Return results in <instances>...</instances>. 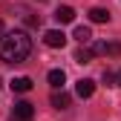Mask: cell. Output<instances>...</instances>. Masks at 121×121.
Masks as SVG:
<instances>
[{
    "mask_svg": "<svg viewBox=\"0 0 121 121\" xmlns=\"http://www.w3.org/2000/svg\"><path fill=\"white\" fill-rule=\"evenodd\" d=\"M32 52V38L20 29H14V32H3L0 35V60H6V64H23Z\"/></svg>",
    "mask_w": 121,
    "mask_h": 121,
    "instance_id": "1",
    "label": "cell"
},
{
    "mask_svg": "<svg viewBox=\"0 0 121 121\" xmlns=\"http://www.w3.org/2000/svg\"><path fill=\"white\" fill-rule=\"evenodd\" d=\"M12 121H35V107L29 101H17L12 107Z\"/></svg>",
    "mask_w": 121,
    "mask_h": 121,
    "instance_id": "2",
    "label": "cell"
},
{
    "mask_svg": "<svg viewBox=\"0 0 121 121\" xmlns=\"http://www.w3.org/2000/svg\"><path fill=\"white\" fill-rule=\"evenodd\" d=\"M43 43H46L49 49H64L66 46V35L60 32V29H49V32L43 35Z\"/></svg>",
    "mask_w": 121,
    "mask_h": 121,
    "instance_id": "3",
    "label": "cell"
},
{
    "mask_svg": "<svg viewBox=\"0 0 121 121\" xmlns=\"http://www.w3.org/2000/svg\"><path fill=\"white\" fill-rule=\"evenodd\" d=\"M92 55H112V58H118L121 55V43H95Z\"/></svg>",
    "mask_w": 121,
    "mask_h": 121,
    "instance_id": "4",
    "label": "cell"
},
{
    "mask_svg": "<svg viewBox=\"0 0 121 121\" xmlns=\"http://www.w3.org/2000/svg\"><path fill=\"white\" fill-rule=\"evenodd\" d=\"M69 101H72V98H69V92H64V86L52 92V107H55V110H66Z\"/></svg>",
    "mask_w": 121,
    "mask_h": 121,
    "instance_id": "5",
    "label": "cell"
},
{
    "mask_svg": "<svg viewBox=\"0 0 121 121\" xmlns=\"http://www.w3.org/2000/svg\"><path fill=\"white\" fill-rule=\"evenodd\" d=\"M75 92H78V98H89L95 92V81H89V78H81L78 84H75Z\"/></svg>",
    "mask_w": 121,
    "mask_h": 121,
    "instance_id": "6",
    "label": "cell"
},
{
    "mask_svg": "<svg viewBox=\"0 0 121 121\" xmlns=\"http://www.w3.org/2000/svg\"><path fill=\"white\" fill-rule=\"evenodd\" d=\"M9 86H12V92H29V89H32V78H26V75H20V78H12Z\"/></svg>",
    "mask_w": 121,
    "mask_h": 121,
    "instance_id": "7",
    "label": "cell"
},
{
    "mask_svg": "<svg viewBox=\"0 0 121 121\" xmlns=\"http://www.w3.org/2000/svg\"><path fill=\"white\" fill-rule=\"evenodd\" d=\"M55 20L58 23H72L75 20V9L72 6H58L55 9Z\"/></svg>",
    "mask_w": 121,
    "mask_h": 121,
    "instance_id": "8",
    "label": "cell"
},
{
    "mask_svg": "<svg viewBox=\"0 0 121 121\" xmlns=\"http://www.w3.org/2000/svg\"><path fill=\"white\" fill-rule=\"evenodd\" d=\"M89 20H92V23H107L110 20V12L101 9V6H95V9H89Z\"/></svg>",
    "mask_w": 121,
    "mask_h": 121,
    "instance_id": "9",
    "label": "cell"
},
{
    "mask_svg": "<svg viewBox=\"0 0 121 121\" xmlns=\"http://www.w3.org/2000/svg\"><path fill=\"white\" fill-rule=\"evenodd\" d=\"M75 40L78 43H89L92 40V29L89 26H75Z\"/></svg>",
    "mask_w": 121,
    "mask_h": 121,
    "instance_id": "10",
    "label": "cell"
},
{
    "mask_svg": "<svg viewBox=\"0 0 121 121\" xmlns=\"http://www.w3.org/2000/svg\"><path fill=\"white\" fill-rule=\"evenodd\" d=\"M64 81H66L64 69H52V72H49V84H52L55 89H60V86H64Z\"/></svg>",
    "mask_w": 121,
    "mask_h": 121,
    "instance_id": "11",
    "label": "cell"
},
{
    "mask_svg": "<svg viewBox=\"0 0 121 121\" xmlns=\"http://www.w3.org/2000/svg\"><path fill=\"white\" fill-rule=\"evenodd\" d=\"M75 60H78V64H89V60H92V49H78V52H75Z\"/></svg>",
    "mask_w": 121,
    "mask_h": 121,
    "instance_id": "12",
    "label": "cell"
},
{
    "mask_svg": "<svg viewBox=\"0 0 121 121\" xmlns=\"http://www.w3.org/2000/svg\"><path fill=\"white\" fill-rule=\"evenodd\" d=\"M104 84H107V86H112V84H115V72L104 69Z\"/></svg>",
    "mask_w": 121,
    "mask_h": 121,
    "instance_id": "13",
    "label": "cell"
},
{
    "mask_svg": "<svg viewBox=\"0 0 121 121\" xmlns=\"http://www.w3.org/2000/svg\"><path fill=\"white\" fill-rule=\"evenodd\" d=\"M115 81H118V84H121V72H115Z\"/></svg>",
    "mask_w": 121,
    "mask_h": 121,
    "instance_id": "14",
    "label": "cell"
},
{
    "mask_svg": "<svg viewBox=\"0 0 121 121\" xmlns=\"http://www.w3.org/2000/svg\"><path fill=\"white\" fill-rule=\"evenodd\" d=\"M3 32H6V26H3V23H0V35H3Z\"/></svg>",
    "mask_w": 121,
    "mask_h": 121,
    "instance_id": "15",
    "label": "cell"
}]
</instances>
